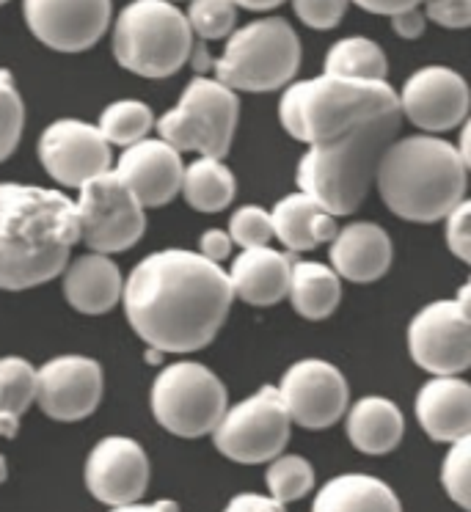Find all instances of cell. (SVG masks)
I'll return each instance as SVG.
<instances>
[{"label": "cell", "mask_w": 471, "mask_h": 512, "mask_svg": "<svg viewBox=\"0 0 471 512\" xmlns=\"http://www.w3.org/2000/svg\"><path fill=\"white\" fill-rule=\"evenodd\" d=\"M39 160L61 188H80L89 179L108 174L113 155L97 124L83 119H58L39 138Z\"/></svg>", "instance_id": "cell-14"}, {"label": "cell", "mask_w": 471, "mask_h": 512, "mask_svg": "<svg viewBox=\"0 0 471 512\" xmlns=\"http://www.w3.org/2000/svg\"><path fill=\"white\" fill-rule=\"evenodd\" d=\"M425 14L422 9H408V12L392 14V28L394 34L403 36V39H419V36L425 34Z\"/></svg>", "instance_id": "cell-42"}, {"label": "cell", "mask_w": 471, "mask_h": 512, "mask_svg": "<svg viewBox=\"0 0 471 512\" xmlns=\"http://www.w3.org/2000/svg\"><path fill=\"white\" fill-rule=\"evenodd\" d=\"M403 124V113H392L364 124L326 144H314L298 163V188L312 196L334 218L359 210L367 199L383 152Z\"/></svg>", "instance_id": "cell-5"}, {"label": "cell", "mask_w": 471, "mask_h": 512, "mask_svg": "<svg viewBox=\"0 0 471 512\" xmlns=\"http://www.w3.org/2000/svg\"><path fill=\"white\" fill-rule=\"evenodd\" d=\"M185 20L199 39L215 42L235 31L237 6L232 0H191Z\"/></svg>", "instance_id": "cell-33"}, {"label": "cell", "mask_w": 471, "mask_h": 512, "mask_svg": "<svg viewBox=\"0 0 471 512\" xmlns=\"http://www.w3.org/2000/svg\"><path fill=\"white\" fill-rule=\"evenodd\" d=\"M80 240L67 193L0 182V290L23 292L64 273Z\"/></svg>", "instance_id": "cell-2"}, {"label": "cell", "mask_w": 471, "mask_h": 512, "mask_svg": "<svg viewBox=\"0 0 471 512\" xmlns=\"http://www.w3.org/2000/svg\"><path fill=\"white\" fill-rule=\"evenodd\" d=\"M155 127V116H152V108L144 105L141 100H116L111 102L100 116V124L97 130L102 133V138L108 141V146H127L144 141L149 130Z\"/></svg>", "instance_id": "cell-31"}, {"label": "cell", "mask_w": 471, "mask_h": 512, "mask_svg": "<svg viewBox=\"0 0 471 512\" xmlns=\"http://www.w3.org/2000/svg\"><path fill=\"white\" fill-rule=\"evenodd\" d=\"M6 477H9V466H6V460H3V455H0V485L6 482Z\"/></svg>", "instance_id": "cell-47"}, {"label": "cell", "mask_w": 471, "mask_h": 512, "mask_svg": "<svg viewBox=\"0 0 471 512\" xmlns=\"http://www.w3.org/2000/svg\"><path fill=\"white\" fill-rule=\"evenodd\" d=\"M124 314L146 347L193 353L213 342L235 303L221 265L199 251L166 248L144 256L124 279Z\"/></svg>", "instance_id": "cell-1"}, {"label": "cell", "mask_w": 471, "mask_h": 512, "mask_svg": "<svg viewBox=\"0 0 471 512\" xmlns=\"http://www.w3.org/2000/svg\"><path fill=\"white\" fill-rule=\"evenodd\" d=\"M232 237L224 232V229H207V232L199 237V254L207 259V262H213V265H221L224 259L232 256Z\"/></svg>", "instance_id": "cell-40"}, {"label": "cell", "mask_w": 471, "mask_h": 512, "mask_svg": "<svg viewBox=\"0 0 471 512\" xmlns=\"http://www.w3.org/2000/svg\"><path fill=\"white\" fill-rule=\"evenodd\" d=\"M292 424L303 430H328L345 416L350 389L345 375L323 358L295 361L276 386Z\"/></svg>", "instance_id": "cell-13"}, {"label": "cell", "mask_w": 471, "mask_h": 512, "mask_svg": "<svg viewBox=\"0 0 471 512\" xmlns=\"http://www.w3.org/2000/svg\"><path fill=\"white\" fill-rule=\"evenodd\" d=\"M102 367L89 356H56L36 369V405L56 422H80L100 408Z\"/></svg>", "instance_id": "cell-16"}, {"label": "cell", "mask_w": 471, "mask_h": 512, "mask_svg": "<svg viewBox=\"0 0 471 512\" xmlns=\"http://www.w3.org/2000/svg\"><path fill=\"white\" fill-rule=\"evenodd\" d=\"M108 512H180V507L169 499H160L152 501V504H141V501H135V504H124V507H111Z\"/></svg>", "instance_id": "cell-44"}, {"label": "cell", "mask_w": 471, "mask_h": 512, "mask_svg": "<svg viewBox=\"0 0 471 512\" xmlns=\"http://www.w3.org/2000/svg\"><path fill=\"white\" fill-rule=\"evenodd\" d=\"M290 430L292 422L276 386H262L257 394L226 408L210 435L215 449L224 457L243 466H257L270 463L284 452Z\"/></svg>", "instance_id": "cell-11"}, {"label": "cell", "mask_w": 471, "mask_h": 512, "mask_svg": "<svg viewBox=\"0 0 471 512\" xmlns=\"http://www.w3.org/2000/svg\"><path fill=\"white\" fill-rule=\"evenodd\" d=\"M180 193L196 212H221L235 201V174L224 160L199 157L182 174Z\"/></svg>", "instance_id": "cell-28"}, {"label": "cell", "mask_w": 471, "mask_h": 512, "mask_svg": "<svg viewBox=\"0 0 471 512\" xmlns=\"http://www.w3.org/2000/svg\"><path fill=\"white\" fill-rule=\"evenodd\" d=\"M86 488L108 507H124L144 499L149 460L144 446L127 435H108L86 457Z\"/></svg>", "instance_id": "cell-18"}, {"label": "cell", "mask_w": 471, "mask_h": 512, "mask_svg": "<svg viewBox=\"0 0 471 512\" xmlns=\"http://www.w3.org/2000/svg\"><path fill=\"white\" fill-rule=\"evenodd\" d=\"M408 350L419 369L438 375H460L471 367L469 287L458 298L427 303L408 325Z\"/></svg>", "instance_id": "cell-12"}, {"label": "cell", "mask_w": 471, "mask_h": 512, "mask_svg": "<svg viewBox=\"0 0 471 512\" xmlns=\"http://www.w3.org/2000/svg\"><path fill=\"white\" fill-rule=\"evenodd\" d=\"M287 298L303 320H326L342 301V279L320 262H292Z\"/></svg>", "instance_id": "cell-27"}, {"label": "cell", "mask_w": 471, "mask_h": 512, "mask_svg": "<svg viewBox=\"0 0 471 512\" xmlns=\"http://www.w3.org/2000/svg\"><path fill=\"white\" fill-rule=\"evenodd\" d=\"M25 127V105L12 75L0 69V163L12 155Z\"/></svg>", "instance_id": "cell-34"}, {"label": "cell", "mask_w": 471, "mask_h": 512, "mask_svg": "<svg viewBox=\"0 0 471 512\" xmlns=\"http://www.w3.org/2000/svg\"><path fill=\"white\" fill-rule=\"evenodd\" d=\"M237 9H248V12H270V9H276L281 6L284 0H232Z\"/></svg>", "instance_id": "cell-45"}, {"label": "cell", "mask_w": 471, "mask_h": 512, "mask_svg": "<svg viewBox=\"0 0 471 512\" xmlns=\"http://www.w3.org/2000/svg\"><path fill=\"white\" fill-rule=\"evenodd\" d=\"M350 3L361 6L364 12L386 14V17L408 12V9H419V6H422V0H350Z\"/></svg>", "instance_id": "cell-43"}, {"label": "cell", "mask_w": 471, "mask_h": 512, "mask_svg": "<svg viewBox=\"0 0 471 512\" xmlns=\"http://www.w3.org/2000/svg\"><path fill=\"white\" fill-rule=\"evenodd\" d=\"M441 485L460 510H471V435L449 444L441 463Z\"/></svg>", "instance_id": "cell-35"}, {"label": "cell", "mask_w": 471, "mask_h": 512, "mask_svg": "<svg viewBox=\"0 0 471 512\" xmlns=\"http://www.w3.org/2000/svg\"><path fill=\"white\" fill-rule=\"evenodd\" d=\"M416 419L433 441L455 444L471 435V386L460 375L430 378L416 394Z\"/></svg>", "instance_id": "cell-20"}, {"label": "cell", "mask_w": 471, "mask_h": 512, "mask_svg": "<svg viewBox=\"0 0 471 512\" xmlns=\"http://www.w3.org/2000/svg\"><path fill=\"white\" fill-rule=\"evenodd\" d=\"M323 75L350 80H386L389 61L378 42H372L367 36H348V39H339L337 45H331Z\"/></svg>", "instance_id": "cell-30"}, {"label": "cell", "mask_w": 471, "mask_h": 512, "mask_svg": "<svg viewBox=\"0 0 471 512\" xmlns=\"http://www.w3.org/2000/svg\"><path fill=\"white\" fill-rule=\"evenodd\" d=\"M64 298L80 314H105L122 301L124 276L105 254H83L64 268Z\"/></svg>", "instance_id": "cell-23"}, {"label": "cell", "mask_w": 471, "mask_h": 512, "mask_svg": "<svg viewBox=\"0 0 471 512\" xmlns=\"http://www.w3.org/2000/svg\"><path fill=\"white\" fill-rule=\"evenodd\" d=\"M149 402L155 422L180 438L210 435L229 408L221 378L199 361H174L160 369Z\"/></svg>", "instance_id": "cell-9"}, {"label": "cell", "mask_w": 471, "mask_h": 512, "mask_svg": "<svg viewBox=\"0 0 471 512\" xmlns=\"http://www.w3.org/2000/svg\"><path fill=\"white\" fill-rule=\"evenodd\" d=\"M392 113L403 111L386 80L320 75L290 83L279 102L281 127L306 146L334 141Z\"/></svg>", "instance_id": "cell-4"}, {"label": "cell", "mask_w": 471, "mask_h": 512, "mask_svg": "<svg viewBox=\"0 0 471 512\" xmlns=\"http://www.w3.org/2000/svg\"><path fill=\"white\" fill-rule=\"evenodd\" d=\"M466 174L458 146L436 135H408L383 152L372 185L397 218L433 223L466 199Z\"/></svg>", "instance_id": "cell-3"}, {"label": "cell", "mask_w": 471, "mask_h": 512, "mask_svg": "<svg viewBox=\"0 0 471 512\" xmlns=\"http://www.w3.org/2000/svg\"><path fill=\"white\" fill-rule=\"evenodd\" d=\"M301 67V39L287 20L265 17L229 34L224 53L213 61L215 80L232 91L265 94L290 86Z\"/></svg>", "instance_id": "cell-7"}, {"label": "cell", "mask_w": 471, "mask_h": 512, "mask_svg": "<svg viewBox=\"0 0 471 512\" xmlns=\"http://www.w3.org/2000/svg\"><path fill=\"white\" fill-rule=\"evenodd\" d=\"M163 356H166V353H160V350H152V347H149V353H146V358H149L152 364H160V361H163Z\"/></svg>", "instance_id": "cell-46"}, {"label": "cell", "mask_w": 471, "mask_h": 512, "mask_svg": "<svg viewBox=\"0 0 471 512\" xmlns=\"http://www.w3.org/2000/svg\"><path fill=\"white\" fill-rule=\"evenodd\" d=\"M447 245L452 254L458 256L460 262H471V201L463 199L455 207V210L449 212L447 218Z\"/></svg>", "instance_id": "cell-38"}, {"label": "cell", "mask_w": 471, "mask_h": 512, "mask_svg": "<svg viewBox=\"0 0 471 512\" xmlns=\"http://www.w3.org/2000/svg\"><path fill=\"white\" fill-rule=\"evenodd\" d=\"M78 190V232L91 254H122L144 237L146 207L113 171L89 179Z\"/></svg>", "instance_id": "cell-10"}, {"label": "cell", "mask_w": 471, "mask_h": 512, "mask_svg": "<svg viewBox=\"0 0 471 512\" xmlns=\"http://www.w3.org/2000/svg\"><path fill=\"white\" fill-rule=\"evenodd\" d=\"M240 100L232 89L215 78H193L180 102L155 122L160 141L171 144L177 152H196L199 157L224 160L232 149Z\"/></svg>", "instance_id": "cell-8"}, {"label": "cell", "mask_w": 471, "mask_h": 512, "mask_svg": "<svg viewBox=\"0 0 471 512\" xmlns=\"http://www.w3.org/2000/svg\"><path fill=\"white\" fill-rule=\"evenodd\" d=\"M229 237L232 245H240L243 251L248 248H265L273 240V221L270 212L259 204H246L240 210L232 212L229 218Z\"/></svg>", "instance_id": "cell-36"}, {"label": "cell", "mask_w": 471, "mask_h": 512, "mask_svg": "<svg viewBox=\"0 0 471 512\" xmlns=\"http://www.w3.org/2000/svg\"><path fill=\"white\" fill-rule=\"evenodd\" d=\"M290 270V256L265 245V248L240 251L226 276H229L235 298L251 303V306H273L287 298Z\"/></svg>", "instance_id": "cell-22"}, {"label": "cell", "mask_w": 471, "mask_h": 512, "mask_svg": "<svg viewBox=\"0 0 471 512\" xmlns=\"http://www.w3.org/2000/svg\"><path fill=\"white\" fill-rule=\"evenodd\" d=\"M425 20H433L441 28L463 31L471 25V0H422Z\"/></svg>", "instance_id": "cell-39"}, {"label": "cell", "mask_w": 471, "mask_h": 512, "mask_svg": "<svg viewBox=\"0 0 471 512\" xmlns=\"http://www.w3.org/2000/svg\"><path fill=\"white\" fill-rule=\"evenodd\" d=\"M3 3H9V0H0V6H3Z\"/></svg>", "instance_id": "cell-48"}, {"label": "cell", "mask_w": 471, "mask_h": 512, "mask_svg": "<svg viewBox=\"0 0 471 512\" xmlns=\"http://www.w3.org/2000/svg\"><path fill=\"white\" fill-rule=\"evenodd\" d=\"M397 100L403 119L425 130V135L455 130L469 116V86L449 67L416 69Z\"/></svg>", "instance_id": "cell-17"}, {"label": "cell", "mask_w": 471, "mask_h": 512, "mask_svg": "<svg viewBox=\"0 0 471 512\" xmlns=\"http://www.w3.org/2000/svg\"><path fill=\"white\" fill-rule=\"evenodd\" d=\"M193 56V31L185 12L169 0H133L113 25V58L133 75L163 80Z\"/></svg>", "instance_id": "cell-6"}, {"label": "cell", "mask_w": 471, "mask_h": 512, "mask_svg": "<svg viewBox=\"0 0 471 512\" xmlns=\"http://www.w3.org/2000/svg\"><path fill=\"white\" fill-rule=\"evenodd\" d=\"M350 0H292V9L303 25L314 31H331L342 23Z\"/></svg>", "instance_id": "cell-37"}, {"label": "cell", "mask_w": 471, "mask_h": 512, "mask_svg": "<svg viewBox=\"0 0 471 512\" xmlns=\"http://www.w3.org/2000/svg\"><path fill=\"white\" fill-rule=\"evenodd\" d=\"M270 221L273 237H279L287 251H312L337 234V218L301 190L284 196L270 212Z\"/></svg>", "instance_id": "cell-24"}, {"label": "cell", "mask_w": 471, "mask_h": 512, "mask_svg": "<svg viewBox=\"0 0 471 512\" xmlns=\"http://www.w3.org/2000/svg\"><path fill=\"white\" fill-rule=\"evenodd\" d=\"M224 512H284V504L262 493H237L235 499H229Z\"/></svg>", "instance_id": "cell-41"}, {"label": "cell", "mask_w": 471, "mask_h": 512, "mask_svg": "<svg viewBox=\"0 0 471 512\" xmlns=\"http://www.w3.org/2000/svg\"><path fill=\"white\" fill-rule=\"evenodd\" d=\"M348 438L364 455H389L405 435L403 411L386 397H364L348 408Z\"/></svg>", "instance_id": "cell-25"}, {"label": "cell", "mask_w": 471, "mask_h": 512, "mask_svg": "<svg viewBox=\"0 0 471 512\" xmlns=\"http://www.w3.org/2000/svg\"><path fill=\"white\" fill-rule=\"evenodd\" d=\"M169 3H174V0H169Z\"/></svg>", "instance_id": "cell-49"}, {"label": "cell", "mask_w": 471, "mask_h": 512, "mask_svg": "<svg viewBox=\"0 0 471 512\" xmlns=\"http://www.w3.org/2000/svg\"><path fill=\"white\" fill-rule=\"evenodd\" d=\"M392 240L378 223L361 221L337 229L331 240V270L353 284H372L392 268Z\"/></svg>", "instance_id": "cell-21"}, {"label": "cell", "mask_w": 471, "mask_h": 512, "mask_svg": "<svg viewBox=\"0 0 471 512\" xmlns=\"http://www.w3.org/2000/svg\"><path fill=\"white\" fill-rule=\"evenodd\" d=\"M36 402V369L20 356L0 358V438H14Z\"/></svg>", "instance_id": "cell-29"}, {"label": "cell", "mask_w": 471, "mask_h": 512, "mask_svg": "<svg viewBox=\"0 0 471 512\" xmlns=\"http://www.w3.org/2000/svg\"><path fill=\"white\" fill-rule=\"evenodd\" d=\"M111 171L127 182L144 207H163L180 193L185 166L174 146L160 138H144L122 149L119 163Z\"/></svg>", "instance_id": "cell-19"}, {"label": "cell", "mask_w": 471, "mask_h": 512, "mask_svg": "<svg viewBox=\"0 0 471 512\" xmlns=\"http://www.w3.org/2000/svg\"><path fill=\"white\" fill-rule=\"evenodd\" d=\"M25 25L58 53H83L111 25V0H23Z\"/></svg>", "instance_id": "cell-15"}, {"label": "cell", "mask_w": 471, "mask_h": 512, "mask_svg": "<svg viewBox=\"0 0 471 512\" xmlns=\"http://www.w3.org/2000/svg\"><path fill=\"white\" fill-rule=\"evenodd\" d=\"M268 482V496L279 504H290L303 496H309L314 488V468L301 455H279L273 457L265 471Z\"/></svg>", "instance_id": "cell-32"}, {"label": "cell", "mask_w": 471, "mask_h": 512, "mask_svg": "<svg viewBox=\"0 0 471 512\" xmlns=\"http://www.w3.org/2000/svg\"><path fill=\"white\" fill-rule=\"evenodd\" d=\"M312 512H403V504L383 479L339 474L317 490Z\"/></svg>", "instance_id": "cell-26"}]
</instances>
